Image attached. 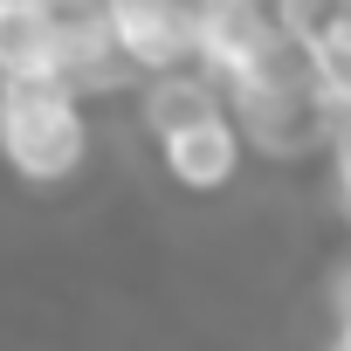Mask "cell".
<instances>
[{
    "label": "cell",
    "instance_id": "1",
    "mask_svg": "<svg viewBox=\"0 0 351 351\" xmlns=\"http://www.w3.org/2000/svg\"><path fill=\"white\" fill-rule=\"evenodd\" d=\"M90 104L62 83H0V165L14 186L56 193L76 186L90 165Z\"/></svg>",
    "mask_w": 351,
    "mask_h": 351
},
{
    "label": "cell",
    "instance_id": "2",
    "mask_svg": "<svg viewBox=\"0 0 351 351\" xmlns=\"http://www.w3.org/2000/svg\"><path fill=\"white\" fill-rule=\"evenodd\" d=\"M221 104H228L248 158H269V165H310V158H324V138H330V117H337L330 97H324V83L310 76L303 49L289 62H276V69L221 90Z\"/></svg>",
    "mask_w": 351,
    "mask_h": 351
},
{
    "label": "cell",
    "instance_id": "3",
    "mask_svg": "<svg viewBox=\"0 0 351 351\" xmlns=\"http://www.w3.org/2000/svg\"><path fill=\"white\" fill-rule=\"evenodd\" d=\"M200 14H207V0H97V21L110 49L138 69V83L165 69H193Z\"/></svg>",
    "mask_w": 351,
    "mask_h": 351
},
{
    "label": "cell",
    "instance_id": "4",
    "mask_svg": "<svg viewBox=\"0 0 351 351\" xmlns=\"http://www.w3.org/2000/svg\"><path fill=\"white\" fill-rule=\"evenodd\" d=\"M303 42L296 28L276 14V8H228V0H207V14H200V49H193V69H207L221 90L289 62Z\"/></svg>",
    "mask_w": 351,
    "mask_h": 351
},
{
    "label": "cell",
    "instance_id": "5",
    "mask_svg": "<svg viewBox=\"0 0 351 351\" xmlns=\"http://www.w3.org/2000/svg\"><path fill=\"white\" fill-rule=\"evenodd\" d=\"M152 152H158V172H165L180 193H193V200L234 193L241 172H248V145H241V131H234L228 110L193 117V124H180V131H165Z\"/></svg>",
    "mask_w": 351,
    "mask_h": 351
},
{
    "label": "cell",
    "instance_id": "6",
    "mask_svg": "<svg viewBox=\"0 0 351 351\" xmlns=\"http://www.w3.org/2000/svg\"><path fill=\"white\" fill-rule=\"evenodd\" d=\"M62 8L56 0H0V83H56Z\"/></svg>",
    "mask_w": 351,
    "mask_h": 351
},
{
    "label": "cell",
    "instance_id": "7",
    "mask_svg": "<svg viewBox=\"0 0 351 351\" xmlns=\"http://www.w3.org/2000/svg\"><path fill=\"white\" fill-rule=\"evenodd\" d=\"M214 110H228V104H221V83L207 69H165V76H145L138 83V131L152 145L165 131L193 124V117H214Z\"/></svg>",
    "mask_w": 351,
    "mask_h": 351
},
{
    "label": "cell",
    "instance_id": "8",
    "mask_svg": "<svg viewBox=\"0 0 351 351\" xmlns=\"http://www.w3.org/2000/svg\"><path fill=\"white\" fill-rule=\"evenodd\" d=\"M324 165H330V186H337V200H344V214H351V104L330 117V138H324Z\"/></svg>",
    "mask_w": 351,
    "mask_h": 351
},
{
    "label": "cell",
    "instance_id": "9",
    "mask_svg": "<svg viewBox=\"0 0 351 351\" xmlns=\"http://www.w3.org/2000/svg\"><path fill=\"white\" fill-rule=\"evenodd\" d=\"M324 351H351V296L337 303V324H330V337H324Z\"/></svg>",
    "mask_w": 351,
    "mask_h": 351
},
{
    "label": "cell",
    "instance_id": "10",
    "mask_svg": "<svg viewBox=\"0 0 351 351\" xmlns=\"http://www.w3.org/2000/svg\"><path fill=\"white\" fill-rule=\"evenodd\" d=\"M228 8H282V0H228Z\"/></svg>",
    "mask_w": 351,
    "mask_h": 351
}]
</instances>
